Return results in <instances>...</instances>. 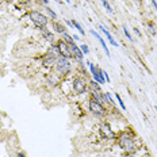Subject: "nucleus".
<instances>
[{"instance_id":"obj_15","label":"nucleus","mask_w":157,"mask_h":157,"mask_svg":"<svg viewBox=\"0 0 157 157\" xmlns=\"http://www.w3.org/2000/svg\"><path fill=\"white\" fill-rule=\"evenodd\" d=\"M90 87L92 88V91H95V92H100V84L95 81V80H91L90 81Z\"/></svg>"},{"instance_id":"obj_16","label":"nucleus","mask_w":157,"mask_h":157,"mask_svg":"<svg viewBox=\"0 0 157 157\" xmlns=\"http://www.w3.org/2000/svg\"><path fill=\"white\" fill-rule=\"evenodd\" d=\"M62 38H64V41H65L67 44H69V45H73V44H75V41H73V38L71 37V34H68L67 31L62 33Z\"/></svg>"},{"instance_id":"obj_6","label":"nucleus","mask_w":157,"mask_h":157,"mask_svg":"<svg viewBox=\"0 0 157 157\" xmlns=\"http://www.w3.org/2000/svg\"><path fill=\"white\" fill-rule=\"evenodd\" d=\"M88 107H90V111L92 112V114H95V115H99V117L106 115V108H104V106H103L102 103L95 102L94 99H91V100L88 102Z\"/></svg>"},{"instance_id":"obj_19","label":"nucleus","mask_w":157,"mask_h":157,"mask_svg":"<svg viewBox=\"0 0 157 157\" xmlns=\"http://www.w3.org/2000/svg\"><path fill=\"white\" fill-rule=\"evenodd\" d=\"M45 10H46V14H49V15H50V16L56 20V19H57V14H56V12L53 11L51 8H49V7H45Z\"/></svg>"},{"instance_id":"obj_5","label":"nucleus","mask_w":157,"mask_h":157,"mask_svg":"<svg viewBox=\"0 0 157 157\" xmlns=\"http://www.w3.org/2000/svg\"><path fill=\"white\" fill-rule=\"evenodd\" d=\"M88 68H90L91 75H92V78H94L95 81H98L100 85L106 83V80H104V77H103V71H102L100 68L95 67L92 62H88Z\"/></svg>"},{"instance_id":"obj_14","label":"nucleus","mask_w":157,"mask_h":157,"mask_svg":"<svg viewBox=\"0 0 157 157\" xmlns=\"http://www.w3.org/2000/svg\"><path fill=\"white\" fill-rule=\"evenodd\" d=\"M53 28H54V31H56L57 34L65 33V27L62 26L61 23H58V22H54V23H53Z\"/></svg>"},{"instance_id":"obj_27","label":"nucleus","mask_w":157,"mask_h":157,"mask_svg":"<svg viewBox=\"0 0 157 157\" xmlns=\"http://www.w3.org/2000/svg\"><path fill=\"white\" fill-rule=\"evenodd\" d=\"M65 23H67L69 27H73V24H72V20H68V19H65Z\"/></svg>"},{"instance_id":"obj_23","label":"nucleus","mask_w":157,"mask_h":157,"mask_svg":"<svg viewBox=\"0 0 157 157\" xmlns=\"http://www.w3.org/2000/svg\"><path fill=\"white\" fill-rule=\"evenodd\" d=\"M80 49H81V51H83V54H84V56L90 53V49H88V46L84 45V44H83V45H80Z\"/></svg>"},{"instance_id":"obj_12","label":"nucleus","mask_w":157,"mask_h":157,"mask_svg":"<svg viewBox=\"0 0 157 157\" xmlns=\"http://www.w3.org/2000/svg\"><path fill=\"white\" fill-rule=\"evenodd\" d=\"M102 130H103L106 138H114V133H112V130L110 129L108 125H103V126H102Z\"/></svg>"},{"instance_id":"obj_30","label":"nucleus","mask_w":157,"mask_h":157,"mask_svg":"<svg viewBox=\"0 0 157 157\" xmlns=\"http://www.w3.org/2000/svg\"><path fill=\"white\" fill-rule=\"evenodd\" d=\"M18 157H26V156H24V153H22V152H20V153H18Z\"/></svg>"},{"instance_id":"obj_24","label":"nucleus","mask_w":157,"mask_h":157,"mask_svg":"<svg viewBox=\"0 0 157 157\" xmlns=\"http://www.w3.org/2000/svg\"><path fill=\"white\" fill-rule=\"evenodd\" d=\"M148 27H149V30H150V33L154 35L156 34V30H154V26H153V23H148Z\"/></svg>"},{"instance_id":"obj_22","label":"nucleus","mask_w":157,"mask_h":157,"mask_svg":"<svg viewBox=\"0 0 157 157\" xmlns=\"http://www.w3.org/2000/svg\"><path fill=\"white\" fill-rule=\"evenodd\" d=\"M103 95H104V100L108 102L110 104H114V100H112V98H111V94L106 92V94H103Z\"/></svg>"},{"instance_id":"obj_8","label":"nucleus","mask_w":157,"mask_h":157,"mask_svg":"<svg viewBox=\"0 0 157 157\" xmlns=\"http://www.w3.org/2000/svg\"><path fill=\"white\" fill-rule=\"evenodd\" d=\"M71 46V51H72V56L73 58H76L77 61H83V58H84V54H83V51L80 49V46H77L76 44H73V45H69Z\"/></svg>"},{"instance_id":"obj_9","label":"nucleus","mask_w":157,"mask_h":157,"mask_svg":"<svg viewBox=\"0 0 157 157\" xmlns=\"http://www.w3.org/2000/svg\"><path fill=\"white\" fill-rule=\"evenodd\" d=\"M57 58H58V57H56L54 54H51L50 51H47V54H46L45 58H44V65H45L46 68H53L57 61Z\"/></svg>"},{"instance_id":"obj_34","label":"nucleus","mask_w":157,"mask_h":157,"mask_svg":"<svg viewBox=\"0 0 157 157\" xmlns=\"http://www.w3.org/2000/svg\"><path fill=\"white\" fill-rule=\"evenodd\" d=\"M65 1H67V3H71V0H65Z\"/></svg>"},{"instance_id":"obj_7","label":"nucleus","mask_w":157,"mask_h":157,"mask_svg":"<svg viewBox=\"0 0 157 157\" xmlns=\"http://www.w3.org/2000/svg\"><path fill=\"white\" fill-rule=\"evenodd\" d=\"M57 46H58V50H60L61 57H65V58H69V60L73 58L72 51H71V46H69V44H67L64 39L58 41V42H57Z\"/></svg>"},{"instance_id":"obj_31","label":"nucleus","mask_w":157,"mask_h":157,"mask_svg":"<svg viewBox=\"0 0 157 157\" xmlns=\"http://www.w3.org/2000/svg\"><path fill=\"white\" fill-rule=\"evenodd\" d=\"M41 1H42L44 4H47V3H49V0H41Z\"/></svg>"},{"instance_id":"obj_26","label":"nucleus","mask_w":157,"mask_h":157,"mask_svg":"<svg viewBox=\"0 0 157 157\" xmlns=\"http://www.w3.org/2000/svg\"><path fill=\"white\" fill-rule=\"evenodd\" d=\"M152 6L154 7V10L157 11V0H152Z\"/></svg>"},{"instance_id":"obj_4","label":"nucleus","mask_w":157,"mask_h":157,"mask_svg":"<svg viewBox=\"0 0 157 157\" xmlns=\"http://www.w3.org/2000/svg\"><path fill=\"white\" fill-rule=\"evenodd\" d=\"M72 90L76 95H83L87 92V81L80 76H76L72 81Z\"/></svg>"},{"instance_id":"obj_35","label":"nucleus","mask_w":157,"mask_h":157,"mask_svg":"<svg viewBox=\"0 0 157 157\" xmlns=\"http://www.w3.org/2000/svg\"><path fill=\"white\" fill-rule=\"evenodd\" d=\"M154 110H156V111H157V106H156V107H154Z\"/></svg>"},{"instance_id":"obj_3","label":"nucleus","mask_w":157,"mask_h":157,"mask_svg":"<svg viewBox=\"0 0 157 157\" xmlns=\"http://www.w3.org/2000/svg\"><path fill=\"white\" fill-rule=\"evenodd\" d=\"M119 146L127 153H133L135 150V142L134 140L127 134H123L119 137Z\"/></svg>"},{"instance_id":"obj_2","label":"nucleus","mask_w":157,"mask_h":157,"mask_svg":"<svg viewBox=\"0 0 157 157\" xmlns=\"http://www.w3.org/2000/svg\"><path fill=\"white\" fill-rule=\"evenodd\" d=\"M28 16H30V19H31V22L39 28L46 27V24L49 23L47 16H45L42 12H39V11H31L30 14H28Z\"/></svg>"},{"instance_id":"obj_33","label":"nucleus","mask_w":157,"mask_h":157,"mask_svg":"<svg viewBox=\"0 0 157 157\" xmlns=\"http://www.w3.org/2000/svg\"><path fill=\"white\" fill-rule=\"evenodd\" d=\"M135 1H137V4H141V3H142V0H135Z\"/></svg>"},{"instance_id":"obj_32","label":"nucleus","mask_w":157,"mask_h":157,"mask_svg":"<svg viewBox=\"0 0 157 157\" xmlns=\"http://www.w3.org/2000/svg\"><path fill=\"white\" fill-rule=\"evenodd\" d=\"M56 3H58V4H62V0H54Z\"/></svg>"},{"instance_id":"obj_28","label":"nucleus","mask_w":157,"mask_h":157,"mask_svg":"<svg viewBox=\"0 0 157 157\" xmlns=\"http://www.w3.org/2000/svg\"><path fill=\"white\" fill-rule=\"evenodd\" d=\"M134 31H135V34H137V35H140V37H141V31L138 30V28H134Z\"/></svg>"},{"instance_id":"obj_21","label":"nucleus","mask_w":157,"mask_h":157,"mask_svg":"<svg viewBox=\"0 0 157 157\" xmlns=\"http://www.w3.org/2000/svg\"><path fill=\"white\" fill-rule=\"evenodd\" d=\"M122 30H123L125 35L127 37V39H130V41H133V37H131V34H130V31H129V30H127V27H126L125 24H122Z\"/></svg>"},{"instance_id":"obj_25","label":"nucleus","mask_w":157,"mask_h":157,"mask_svg":"<svg viewBox=\"0 0 157 157\" xmlns=\"http://www.w3.org/2000/svg\"><path fill=\"white\" fill-rule=\"evenodd\" d=\"M103 77L106 80V83H110V81H111V80H110V76H108V73H107L106 71H103Z\"/></svg>"},{"instance_id":"obj_20","label":"nucleus","mask_w":157,"mask_h":157,"mask_svg":"<svg viewBox=\"0 0 157 157\" xmlns=\"http://www.w3.org/2000/svg\"><path fill=\"white\" fill-rule=\"evenodd\" d=\"M115 98H117V100H118V103H119V106L122 107V110L123 111H126V106H125V103H123V100H122V98L118 95V94H115Z\"/></svg>"},{"instance_id":"obj_29","label":"nucleus","mask_w":157,"mask_h":157,"mask_svg":"<svg viewBox=\"0 0 157 157\" xmlns=\"http://www.w3.org/2000/svg\"><path fill=\"white\" fill-rule=\"evenodd\" d=\"M72 38H73V41H78V35H73Z\"/></svg>"},{"instance_id":"obj_18","label":"nucleus","mask_w":157,"mask_h":157,"mask_svg":"<svg viewBox=\"0 0 157 157\" xmlns=\"http://www.w3.org/2000/svg\"><path fill=\"white\" fill-rule=\"evenodd\" d=\"M102 1V4H103V7H104V8H106L107 11L110 12V14H112V8H111V6H110V3H108V0H100Z\"/></svg>"},{"instance_id":"obj_1","label":"nucleus","mask_w":157,"mask_h":157,"mask_svg":"<svg viewBox=\"0 0 157 157\" xmlns=\"http://www.w3.org/2000/svg\"><path fill=\"white\" fill-rule=\"evenodd\" d=\"M53 68H54V71H56L57 75H62V76H65V75H68V73L71 72V69H72V64H71V61H69V58H65V57H58Z\"/></svg>"},{"instance_id":"obj_13","label":"nucleus","mask_w":157,"mask_h":157,"mask_svg":"<svg viewBox=\"0 0 157 157\" xmlns=\"http://www.w3.org/2000/svg\"><path fill=\"white\" fill-rule=\"evenodd\" d=\"M92 99L98 102V103H102V104L106 102L104 100V95H102L100 92H95V91H92Z\"/></svg>"},{"instance_id":"obj_17","label":"nucleus","mask_w":157,"mask_h":157,"mask_svg":"<svg viewBox=\"0 0 157 157\" xmlns=\"http://www.w3.org/2000/svg\"><path fill=\"white\" fill-rule=\"evenodd\" d=\"M72 24H73V27H76L78 30V33L81 34V35H85V31H84V28L81 27V24L77 22V20H72Z\"/></svg>"},{"instance_id":"obj_11","label":"nucleus","mask_w":157,"mask_h":157,"mask_svg":"<svg viewBox=\"0 0 157 157\" xmlns=\"http://www.w3.org/2000/svg\"><path fill=\"white\" fill-rule=\"evenodd\" d=\"M99 28H100V31H103V34H104V35H106V38L108 39V41H110V42H111V45L112 46H119L118 45V42L117 41H115V39H114V37H112L111 35V33H110V31H108V30H107V28H104L103 27V26H102V24H99Z\"/></svg>"},{"instance_id":"obj_10","label":"nucleus","mask_w":157,"mask_h":157,"mask_svg":"<svg viewBox=\"0 0 157 157\" xmlns=\"http://www.w3.org/2000/svg\"><path fill=\"white\" fill-rule=\"evenodd\" d=\"M91 34H92V35H94V37H95V38L98 39L99 42H100V45H102V47H103V50H104V53H106L107 56L110 57V50H108V47H107L106 42H104V39L102 38V37H100V35H99V34H98V33H96L95 30H91Z\"/></svg>"}]
</instances>
